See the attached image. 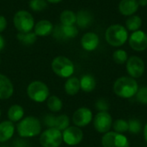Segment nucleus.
I'll use <instances>...</instances> for the list:
<instances>
[{"mask_svg": "<svg viewBox=\"0 0 147 147\" xmlns=\"http://www.w3.org/2000/svg\"><path fill=\"white\" fill-rule=\"evenodd\" d=\"M114 92L121 98L128 99L134 96L139 90V85L135 78L131 77H121L114 84Z\"/></svg>", "mask_w": 147, "mask_h": 147, "instance_id": "1", "label": "nucleus"}, {"mask_svg": "<svg viewBox=\"0 0 147 147\" xmlns=\"http://www.w3.org/2000/svg\"><path fill=\"white\" fill-rule=\"evenodd\" d=\"M16 130L21 138H33L40 134L41 124L38 118L28 116L21 120L16 126Z\"/></svg>", "mask_w": 147, "mask_h": 147, "instance_id": "2", "label": "nucleus"}, {"mask_svg": "<svg viewBox=\"0 0 147 147\" xmlns=\"http://www.w3.org/2000/svg\"><path fill=\"white\" fill-rule=\"evenodd\" d=\"M128 39V31L121 24L109 26L105 32V40L112 47L123 46Z\"/></svg>", "mask_w": 147, "mask_h": 147, "instance_id": "3", "label": "nucleus"}, {"mask_svg": "<svg viewBox=\"0 0 147 147\" xmlns=\"http://www.w3.org/2000/svg\"><path fill=\"white\" fill-rule=\"evenodd\" d=\"M52 70L59 77L69 78L74 73L75 66L73 62L65 56H57L52 61Z\"/></svg>", "mask_w": 147, "mask_h": 147, "instance_id": "4", "label": "nucleus"}, {"mask_svg": "<svg viewBox=\"0 0 147 147\" xmlns=\"http://www.w3.org/2000/svg\"><path fill=\"white\" fill-rule=\"evenodd\" d=\"M13 23L20 33L31 32L34 27V19L28 11L21 9L14 15Z\"/></svg>", "mask_w": 147, "mask_h": 147, "instance_id": "5", "label": "nucleus"}, {"mask_svg": "<svg viewBox=\"0 0 147 147\" xmlns=\"http://www.w3.org/2000/svg\"><path fill=\"white\" fill-rule=\"evenodd\" d=\"M49 89L47 85L41 81H33L27 88L28 97L35 102H43L49 96Z\"/></svg>", "mask_w": 147, "mask_h": 147, "instance_id": "6", "label": "nucleus"}, {"mask_svg": "<svg viewBox=\"0 0 147 147\" xmlns=\"http://www.w3.org/2000/svg\"><path fill=\"white\" fill-rule=\"evenodd\" d=\"M63 138L61 131L55 128H47L40 136V144L42 147H59Z\"/></svg>", "mask_w": 147, "mask_h": 147, "instance_id": "7", "label": "nucleus"}, {"mask_svg": "<svg viewBox=\"0 0 147 147\" xmlns=\"http://www.w3.org/2000/svg\"><path fill=\"white\" fill-rule=\"evenodd\" d=\"M102 145L103 147H129V141L122 134L108 132L102 138Z\"/></svg>", "mask_w": 147, "mask_h": 147, "instance_id": "8", "label": "nucleus"}, {"mask_svg": "<svg viewBox=\"0 0 147 147\" xmlns=\"http://www.w3.org/2000/svg\"><path fill=\"white\" fill-rule=\"evenodd\" d=\"M126 68L131 78H139L145 72V63L141 58L138 56H132L128 58L126 62Z\"/></svg>", "mask_w": 147, "mask_h": 147, "instance_id": "9", "label": "nucleus"}, {"mask_svg": "<svg viewBox=\"0 0 147 147\" xmlns=\"http://www.w3.org/2000/svg\"><path fill=\"white\" fill-rule=\"evenodd\" d=\"M113 119L108 112H98L93 119V125L95 129L100 134H106L109 132L112 127Z\"/></svg>", "mask_w": 147, "mask_h": 147, "instance_id": "10", "label": "nucleus"}, {"mask_svg": "<svg viewBox=\"0 0 147 147\" xmlns=\"http://www.w3.org/2000/svg\"><path fill=\"white\" fill-rule=\"evenodd\" d=\"M63 141L68 146H77L83 140V131L78 127H68L62 133Z\"/></svg>", "mask_w": 147, "mask_h": 147, "instance_id": "11", "label": "nucleus"}, {"mask_svg": "<svg viewBox=\"0 0 147 147\" xmlns=\"http://www.w3.org/2000/svg\"><path fill=\"white\" fill-rule=\"evenodd\" d=\"M129 46L136 52H142L147 48V34L143 30H137L128 38Z\"/></svg>", "mask_w": 147, "mask_h": 147, "instance_id": "12", "label": "nucleus"}, {"mask_svg": "<svg viewBox=\"0 0 147 147\" xmlns=\"http://www.w3.org/2000/svg\"><path fill=\"white\" fill-rule=\"evenodd\" d=\"M44 123L48 128H55L62 132L70 127V119L65 115H60L58 116L47 115L44 118Z\"/></svg>", "mask_w": 147, "mask_h": 147, "instance_id": "13", "label": "nucleus"}, {"mask_svg": "<svg viewBox=\"0 0 147 147\" xmlns=\"http://www.w3.org/2000/svg\"><path fill=\"white\" fill-rule=\"evenodd\" d=\"M92 112L88 108H79L72 115V121L78 127H84L88 126L92 121Z\"/></svg>", "mask_w": 147, "mask_h": 147, "instance_id": "14", "label": "nucleus"}, {"mask_svg": "<svg viewBox=\"0 0 147 147\" xmlns=\"http://www.w3.org/2000/svg\"><path fill=\"white\" fill-rule=\"evenodd\" d=\"M54 36L58 39H72L78 34V28L76 25H59L53 28Z\"/></svg>", "mask_w": 147, "mask_h": 147, "instance_id": "15", "label": "nucleus"}, {"mask_svg": "<svg viewBox=\"0 0 147 147\" xmlns=\"http://www.w3.org/2000/svg\"><path fill=\"white\" fill-rule=\"evenodd\" d=\"M99 41V37L96 33L88 32L82 36L80 43L83 49L88 52H92L97 48Z\"/></svg>", "mask_w": 147, "mask_h": 147, "instance_id": "16", "label": "nucleus"}, {"mask_svg": "<svg viewBox=\"0 0 147 147\" xmlns=\"http://www.w3.org/2000/svg\"><path fill=\"white\" fill-rule=\"evenodd\" d=\"M53 25L50 21L43 19L34 24V32L37 37H46L53 32Z\"/></svg>", "mask_w": 147, "mask_h": 147, "instance_id": "17", "label": "nucleus"}, {"mask_svg": "<svg viewBox=\"0 0 147 147\" xmlns=\"http://www.w3.org/2000/svg\"><path fill=\"white\" fill-rule=\"evenodd\" d=\"M139 7L140 5L137 0H121L118 5L120 13L126 16H131L134 15Z\"/></svg>", "mask_w": 147, "mask_h": 147, "instance_id": "18", "label": "nucleus"}, {"mask_svg": "<svg viewBox=\"0 0 147 147\" xmlns=\"http://www.w3.org/2000/svg\"><path fill=\"white\" fill-rule=\"evenodd\" d=\"M14 92L12 82L5 75L0 74V99L5 100L9 98Z\"/></svg>", "mask_w": 147, "mask_h": 147, "instance_id": "19", "label": "nucleus"}, {"mask_svg": "<svg viewBox=\"0 0 147 147\" xmlns=\"http://www.w3.org/2000/svg\"><path fill=\"white\" fill-rule=\"evenodd\" d=\"M15 132V126L10 121H4L0 123V142L9 140Z\"/></svg>", "mask_w": 147, "mask_h": 147, "instance_id": "20", "label": "nucleus"}, {"mask_svg": "<svg viewBox=\"0 0 147 147\" xmlns=\"http://www.w3.org/2000/svg\"><path fill=\"white\" fill-rule=\"evenodd\" d=\"M76 24L80 28H87L93 22L92 14L87 9H81L76 14Z\"/></svg>", "mask_w": 147, "mask_h": 147, "instance_id": "21", "label": "nucleus"}, {"mask_svg": "<svg viewBox=\"0 0 147 147\" xmlns=\"http://www.w3.org/2000/svg\"><path fill=\"white\" fill-rule=\"evenodd\" d=\"M79 81H80V89L86 93H90L96 89V81L95 78L90 74H85L82 76Z\"/></svg>", "mask_w": 147, "mask_h": 147, "instance_id": "22", "label": "nucleus"}, {"mask_svg": "<svg viewBox=\"0 0 147 147\" xmlns=\"http://www.w3.org/2000/svg\"><path fill=\"white\" fill-rule=\"evenodd\" d=\"M80 81L76 77H70L65 84V90L69 96H75L80 90Z\"/></svg>", "mask_w": 147, "mask_h": 147, "instance_id": "23", "label": "nucleus"}, {"mask_svg": "<svg viewBox=\"0 0 147 147\" xmlns=\"http://www.w3.org/2000/svg\"><path fill=\"white\" fill-rule=\"evenodd\" d=\"M24 115V109L19 104H14L10 106L8 110V118L12 122H17L22 119Z\"/></svg>", "mask_w": 147, "mask_h": 147, "instance_id": "24", "label": "nucleus"}, {"mask_svg": "<svg viewBox=\"0 0 147 147\" xmlns=\"http://www.w3.org/2000/svg\"><path fill=\"white\" fill-rule=\"evenodd\" d=\"M76 13L70 9H65L60 13L59 21L62 25H75L76 24Z\"/></svg>", "mask_w": 147, "mask_h": 147, "instance_id": "25", "label": "nucleus"}, {"mask_svg": "<svg viewBox=\"0 0 147 147\" xmlns=\"http://www.w3.org/2000/svg\"><path fill=\"white\" fill-rule=\"evenodd\" d=\"M142 25V19L137 15H133L127 18L126 21V28L129 31L134 32L140 30Z\"/></svg>", "mask_w": 147, "mask_h": 147, "instance_id": "26", "label": "nucleus"}, {"mask_svg": "<svg viewBox=\"0 0 147 147\" xmlns=\"http://www.w3.org/2000/svg\"><path fill=\"white\" fill-rule=\"evenodd\" d=\"M47 106L52 112H59L63 108V102L57 96H51L47 100Z\"/></svg>", "mask_w": 147, "mask_h": 147, "instance_id": "27", "label": "nucleus"}, {"mask_svg": "<svg viewBox=\"0 0 147 147\" xmlns=\"http://www.w3.org/2000/svg\"><path fill=\"white\" fill-rule=\"evenodd\" d=\"M16 38L21 43H22L24 45H32L37 40L36 34H34V32H32V31L31 32H26V33L18 32Z\"/></svg>", "mask_w": 147, "mask_h": 147, "instance_id": "28", "label": "nucleus"}, {"mask_svg": "<svg viewBox=\"0 0 147 147\" xmlns=\"http://www.w3.org/2000/svg\"><path fill=\"white\" fill-rule=\"evenodd\" d=\"M112 127L114 128V132L124 134L128 131V121L124 119H117L113 122Z\"/></svg>", "mask_w": 147, "mask_h": 147, "instance_id": "29", "label": "nucleus"}, {"mask_svg": "<svg viewBox=\"0 0 147 147\" xmlns=\"http://www.w3.org/2000/svg\"><path fill=\"white\" fill-rule=\"evenodd\" d=\"M113 59H114V61L116 64L123 65L128 59L127 53L125 50H123V49H117L113 53Z\"/></svg>", "mask_w": 147, "mask_h": 147, "instance_id": "30", "label": "nucleus"}, {"mask_svg": "<svg viewBox=\"0 0 147 147\" xmlns=\"http://www.w3.org/2000/svg\"><path fill=\"white\" fill-rule=\"evenodd\" d=\"M128 131L132 134H139L142 131V123L138 119H130L128 121Z\"/></svg>", "mask_w": 147, "mask_h": 147, "instance_id": "31", "label": "nucleus"}, {"mask_svg": "<svg viewBox=\"0 0 147 147\" xmlns=\"http://www.w3.org/2000/svg\"><path fill=\"white\" fill-rule=\"evenodd\" d=\"M47 7V2L46 0H30L29 8L35 12L42 11Z\"/></svg>", "mask_w": 147, "mask_h": 147, "instance_id": "32", "label": "nucleus"}, {"mask_svg": "<svg viewBox=\"0 0 147 147\" xmlns=\"http://www.w3.org/2000/svg\"><path fill=\"white\" fill-rule=\"evenodd\" d=\"M136 100L142 103V104H147V86H143L140 88L136 93Z\"/></svg>", "mask_w": 147, "mask_h": 147, "instance_id": "33", "label": "nucleus"}, {"mask_svg": "<svg viewBox=\"0 0 147 147\" xmlns=\"http://www.w3.org/2000/svg\"><path fill=\"white\" fill-rule=\"evenodd\" d=\"M96 109L99 112H108V110L109 109V104L108 101L103 98L98 99L96 102Z\"/></svg>", "mask_w": 147, "mask_h": 147, "instance_id": "34", "label": "nucleus"}, {"mask_svg": "<svg viewBox=\"0 0 147 147\" xmlns=\"http://www.w3.org/2000/svg\"><path fill=\"white\" fill-rule=\"evenodd\" d=\"M6 28H7V20L5 16L0 15V33L4 31Z\"/></svg>", "mask_w": 147, "mask_h": 147, "instance_id": "35", "label": "nucleus"}, {"mask_svg": "<svg viewBox=\"0 0 147 147\" xmlns=\"http://www.w3.org/2000/svg\"><path fill=\"white\" fill-rule=\"evenodd\" d=\"M14 146L15 147H29V144L27 143L24 140H16Z\"/></svg>", "mask_w": 147, "mask_h": 147, "instance_id": "36", "label": "nucleus"}, {"mask_svg": "<svg viewBox=\"0 0 147 147\" xmlns=\"http://www.w3.org/2000/svg\"><path fill=\"white\" fill-rule=\"evenodd\" d=\"M5 47V40H4V38L0 34V51H2Z\"/></svg>", "mask_w": 147, "mask_h": 147, "instance_id": "37", "label": "nucleus"}, {"mask_svg": "<svg viewBox=\"0 0 147 147\" xmlns=\"http://www.w3.org/2000/svg\"><path fill=\"white\" fill-rule=\"evenodd\" d=\"M138 3L141 7H146L147 5V0H137Z\"/></svg>", "mask_w": 147, "mask_h": 147, "instance_id": "38", "label": "nucleus"}, {"mask_svg": "<svg viewBox=\"0 0 147 147\" xmlns=\"http://www.w3.org/2000/svg\"><path fill=\"white\" fill-rule=\"evenodd\" d=\"M144 138H145V140L147 143V123L146 124V126L144 127Z\"/></svg>", "mask_w": 147, "mask_h": 147, "instance_id": "39", "label": "nucleus"}, {"mask_svg": "<svg viewBox=\"0 0 147 147\" xmlns=\"http://www.w3.org/2000/svg\"><path fill=\"white\" fill-rule=\"evenodd\" d=\"M46 1L50 3H59V2H61L63 0H46Z\"/></svg>", "mask_w": 147, "mask_h": 147, "instance_id": "40", "label": "nucleus"}, {"mask_svg": "<svg viewBox=\"0 0 147 147\" xmlns=\"http://www.w3.org/2000/svg\"><path fill=\"white\" fill-rule=\"evenodd\" d=\"M0 116H1V109H0Z\"/></svg>", "mask_w": 147, "mask_h": 147, "instance_id": "41", "label": "nucleus"}, {"mask_svg": "<svg viewBox=\"0 0 147 147\" xmlns=\"http://www.w3.org/2000/svg\"><path fill=\"white\" fill-rule=\"evenodd\" d=\"M0 147H8V146H0Z\"/></svg>", "mask_w": 147, "mask_h": 147, "instance_id": "42", "label": "nucleus"}, {"mask_svg": "<svg viewBox=\"0 0 147 147\" xmlns=\"http://www.w3.org/2000/svg\"><path fill=\"white\" fill-rule=\"evenodd\" d=\"M0 63H1V59H0Z\"/></svg>", "mask_w": 147, "mask_h": 147, "instance_id": "43", "label": "nucleus"}]
</instances>
